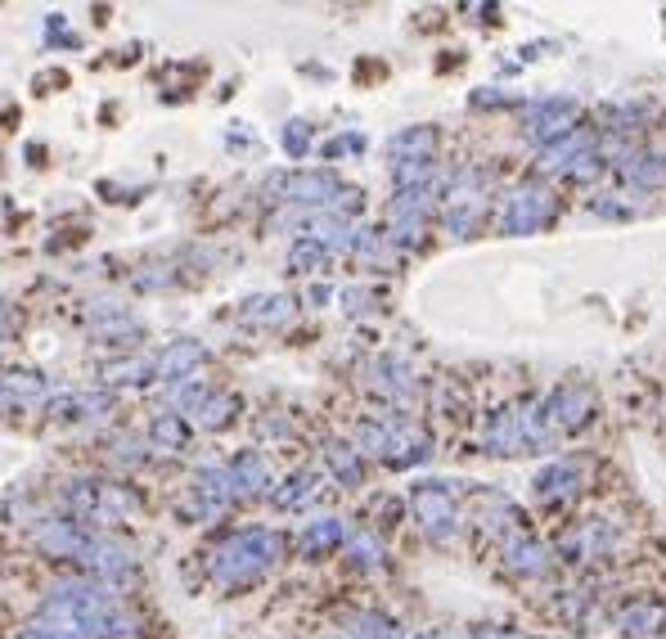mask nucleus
Instances as JSON below:
<instances>
[{
  "instance_id": "obj_1",
  "label": "nucleus",
  "mask_w": 666,
  "mask_h": 639,
  "mask_svg": "<svg viewBox=\"0 0 666 639\" xmlns=\"http://www.w3.org/2000/svg\"><path fill=\"white\" fill-rule=\"evenodd\" d=\"M41 617L63 621V626H77L81 639H126V635H135V617H126V612L117 608V599L108 594V585H90V581L54 585V594L45 599Z\"/></svg>"
},
{
  "instance_id": "obj_2",
  "label": "nucleus",
  "mask_w": 666,
  "mask_h": 639,
  "mask_svg": "<svg viewBox=\"0 0 666 639\" xmlns=\"http://www.w3.org/2000/svg\"><path fill=\"white\" fill-rule=\"evenodd\" d=\"M284 554V536L279 531H234V536H225L221 545H216L212 554V576L225 585L234 581H252V576H261L275 558Z\"/></svg>"
},
{
  "instance_id": "obj_3",
  "label": "nucleus",
  "mask_w": 666,
  "mask_h": 639,
  "mask_svg": "<svg viewBox=\"0 0 666 639\" xmlns=\"http://www.w3.org/2000/svg\"><path fill=\"white\" fill-rule=\"evenodd\" d=\"M270 194H279V203L297 207H356V189H347L333 171H288V176L270 180Z\"/></svg>"
},
{
  "instance_id": "obj_4",
  "label": "nucleus",
  "mask_w": 666,
  "mask_h": 639,
  "mask_svg": "<svg viewBox=\"0 0 666 639\" xmlns=\"http://www.w3.org/2000/svg\"><path fill=\"white\" fill-rule=\"evenodd\" d=\"M63 500L72 504V513L81 518V527L86 522H117L122 513L135 509V495L122 491V486H108V482H68L63 486Z\"/></svg>"
},
{
  "instance_id": "obj_5",
  "label": "nucleus",
  "mask_w": 666,
  "mask_h": 639,
  "mask_svg": "<svg viewBox=\"0 0 666 639\" xmlns=\"http://www.w3.org/2000/svg\"><path fill=\"white\" fill-rule=\"evenodd\" d=\"M549 216H554V198H549V189L545 185H522V189H513L509 203H504L500 225H504V234H531V230H540Z\"/></svg>"
},
{
  "instance_id": "obj_6",
  "label": "nucleus",
  "mask_w": 666,
  "mask_h": 639,
  "mask_svg": "<svg viewBox=\"0 0 666 639\" xmlns=\"http://www.w3.org/2000/svg\"><path fill=\"white\" fill-rule=\"evenodd\" d=\"M414 504V518L423 522V531L437 540H446L455 531V495H450L446 482H419L410 495Z\"/></svg>"
},
{
  "instance_id": "obj_7",
  "label": "nucleus",
  "mask_w": 666,
  "mask_h": 639,
  "mask_svg": "<svg viewBox=\"0 0 666 639\" xmlns=\"http://www.w3.org/2000/svg\"><path fill=\"white\" fill-rule=\"evenodd\" d=\"M572 122H576V104L572 99H545L527 113V135L536 144H549L558 135H572Z\"/></svg>"
},
{
  "instance_id": "obj_8",
  "label": "nucleus",
  "mask_w": 666,
  "mask_h": 639,
  "mask_svg": "<svg viewBox=\"0 0 666 639\" xmlns=\"http://www.w3.org/2000/svg\"><path fill=\"white\" fill-rule=\"evenodd\" d=\"M203 360H207V347H203V342L180 338V342H171V347L162 351L158 360H153V378H162V383H185V378L194 374Z\"/></svg>"
},
{
  "instance_id": "obj_9",
  "label": "nucleus",
  "mask_w": 666,
  "mask_h": 639,
  "mask_svg": "<svg viewBox=\"0 0 666 639\" xmlns=\"http://www.w3.org/2000/svg\"><path fill=\"white\" fill-rule=\"evenodd\" d=\"M81 563L90 567V572L99 576V581H122V576H131V554H126L117 540H108V536H90V545H86V554H81Z\"/></svg>"
},
{
  "instance_id": "obj_10",
  "label": "nucleus",
  "mask_w": 666,
  "mask_h": 639,
  "mask_svg": "<svg viewBox=\"0 0 666 639\" xmlns=\"http://www.w3.org/2000/svg\"><path fill=\"white\" fill-rule=\"evenodd\" d=\"M95 531H86L81 522H41L36 527V545L50 549V554H63V558H81L90 545Z\"/></svg>"
},
{
  "instance_id": "obj_11",
  "label": "nucleus",
  "mask_w": 666,
  "mask_h": 639,
  "mask_svg": "<svg viewBox=\"0 0 666 639\" xmlns=\"http://www.w3.org/2000/svg\"><path fill=\"white\" fill-rule=\"evenodd\" d=\"M428 455V437H423L414 423H387V446H383V459L396 468L414 464V459Z\"/></svg>"
},
{
  "instance_id": "obj_12",
  "label": "nucleus",
  "mask_w": 666,
  "mask_h": 639,
  "mask_svg": "<svg viewBox=\"0 0 666 639\" xmlns=\"http://www.w3.org/2000/svg\"><path fill=\"white\" fill-rule=\"evenodd\" d=\"M230 482H234V495H261L270 486L266 459H261L257 450H239L230 464Z\"/></svg>"
},
{
  "instance_id": "obj_13",
  "label": "nucleus",
  "mask_w": 666,
  "mask_h": 639,
  "mask_svg": "<svg viewBox=\"0 0 666 639\" xmlns=\"http://www.w3.org/2000/svg\"><path fill=\"white\" fill-rule=\"evenodd\" d=\"M432 149H437L432 126H410V131L392 135V162H432Z\"/></svg>"
},
{
  "instance_id": "obj_14",
  "label": "nucleus",
  "mask_w": 666,
  "mask_h": 639,
  "mask_svg": "<svg viewBox=\"0 0 666 639\" xmlns=\"http://www.w3.org/2000/svg\"><path fill=\"white\" fill-rule=\"evenodd\" d=\"M194 491L198 500H203V509H221V504L234 500V482H230V468H203V473L194 477Z\"/></svg>"
},
{
  "instance_id": "obj_15",
  "label": "nucleus",
  "mask_w": 666,
  "mask_h": 639,
  "mask_svg": "<svg viewBox=\"0 0 666 639\" xmlns=\"http://www.w3.org/2000/svg\"><path fill=\"white\" fill-rule=\"evenodd\" d=\"M288 315H293V297L284 293H261L243 306V320L248 324H284Z\"/></svg>"
},
{
  "instance_id": "obj_16",
  "label": "nucleus",
  "mask_w": 666,
  "mask_h": 639,
  "mask_svg": "<svg viewBox=\"0 0 666 639\" xmlns=\"http://www.w3.org/2000/svg\"><path fill=\"white\" fill-rule=\"evenodd\" d=\"M585 158H590V140L572 131V135H563V140H558L554 149H545L540 167H545V171H567L572 162H585Z\"/></svg>"
},
{
  "instance_id": "obj_17",
  "label": "nucleus",
  "mask_w": 666,
  "mask_h": 639,
  "mask_svg": "<svg viewBox=\"0 0 666 639\" xmlns=\"http://www.w3.org/2000/svg\"><path fill=\"white\" fill-rule=\"evenodd\" d=\"M311 495H315V473H293L270 491V500H275V509H297V504H306Z\"/></svg>"
},
{
  "instance_id": "obj_18",
  "label": "nucleus",
  "mask_w": 666,
  "mask_h": 639,
  "mask_svg": "<svg viewBox=\"0 0 666 639\" xmlns=\"http://www.w3.org/2000/svg\"><path fill=\"white\" fill-rule=\"evenodd\" d=\"M149 441L158 450H180L189 441V428H185V419L180 414H158V419L149 423Z\"/></svg>"
},
{
  "instance_id": "obj_19",
  "label": "nucleus",
  "mask_w": 666,
  "mask_h": 639,
  "mask_svg": "<svg viewBox=\"0 0 666 639\" xmlns=\"http://www.w3.org/2000/svg\"><path fill=\"white\" fill-rule=\"evenodd\" d=\"M324 257H329V248L315 243V239H306V234L288 243V270H297V275H311L315 266H324Z\"/></svg>"
},
{
  "instance_id": "obj_20",
  "label": "nucleus",
  "mask_w": 666,
  "mask_h": 639,
  "mask_svg": "<svg viewBox=\"0 0 666 639\" xmlns=\"http://www.w3.org/2000/svg\"><path fill=\"white\" fill-rule=\"evenodd\" d=\"M509 567H518V572H545V563H549V554H545V545H536V540H509Z\"/></svg>"
},
{
  "instance_id": "obj_21",
  "label": "nucleus",
  "mask_w": 666,
  "mask_h": 639,
  "mask_svg": "<svg viewBox=\"0 0 666 639\" xmlns=\"http://www.w3.org/2000/svg\"><path fill=\"white\" fill-rule=\"evenodd\" d=\"M342 522L338 518H320V522H311L306 527V536H302V549L306 554H320V549H333V545H342Z\"/></svg>"
},
{
  "instance_id": "obj_22",
  "label": "nucleus",
  "mask_w": 666,
  "mask_h": 639,
  "mask_svg": "<svg viewBox=\"0 0 666 639\" xmlns=\"http://www.w3.org/2000/svg\"><path fill=\"white\" fill-rule=\"evenodd\" d=\"M239 410V401H234L230 392H207V401L198 405V423H203V428H225V423H230V414Z\"/></svg>"
},
{
  "instance_id": "obj_23",
  "label": "nucleus",
  "mask_w": 666,
  "mask_h": 639,
  "mask_svg": "<svg viewBox=\"0 0 666 639\" xmlns=\"http://www.w3.org/2000/svg\"><path fill=\"white\" fill-rule=\"evenodd\" d=\"M41 392H45V378L27 374V369H9V374L0 378V401H5V396H41Z\"/></svg>"
},
{
  "instance_id": "obj_24",
  "label": "nucleus",
  "mask_w": 666,
  "mask_h": 639,
  "mask_svg": "<svg viewBox=\"0 0 666 639\" xmlns=\"http://www.w3.org/2000/svg\"><path fill=\"white\" fill-rule=\"evenodd\" d=\"M90 410H104V401L95 396H54L50 401V419H86Z\"/></svg>"
},
{
  "instance_id": "obj_25",
  "label": "nucleus",
  "mask_w": 666,
  "mask_h": 639,
  "mask_svg": "<svg viewBox=\"0 0 666 639\" xmlns=\"http://www.w3.org/2000/svg\"><path fill=\"white\" fill-rule=\"evenodd\" d=\"M18 639H81V630L77 626H63V621L41 617V621H27V626L18 630Z\"/></svg>"
},
{
  "instance_id": "obj_26",
  "label": "nucleus",
  "mask_w": 666,
  "mask_h": 639,
  "mask_svg": "<svg viewBox=\"0 0 666 639\" xmlns=\"http://www.w3.org/2000/svg\"><path fill=\"white\" fill-rule=\"evenodd\" d=\"M140 378H153V360H117V365H104V383H140Z\"/></svg>"
},
{
  "instance_id": "obj_27",
  "label": "nucleus",
  "mask_w": 666,
  "mask_h": 639,
  "mask_svg": "<svg viewBox=\"0 0 666 639\" xmlns=\"http://www.w3.org/2000/svg\"><path fill=\"white\" fill-rule=\"evenodd\" d=\"M572 482H576V468L572 464H554V468H545V473L536 477V495H563Z\"/></svg>"
},
{
  "instance_id": "obj_28",
  "label": "nucleus",
  "mask_w": 666,
  "mask_h": 639,
  "mask_svg": "<svg viewBox=\"0 0 666 639\" xmlns=\"http://www.w3.org/2000/svg\"><path fill=\"white\" fill-rule=\"evenodd\" d=\"M329 464H333V473H338L347 486L360 482V459H356V450H351V446H338V441H333V446H329Z\"/></svg>"
},
{
  "instance_id": "obj_29",
  "label": "nucleus",
  "mask_w": 666,
  "mask_h": 639,
  "mask_svg": "<svg viewBox=\"0 0 666 639\" xmlns=\"http://www.w3.org/2000/svg\"><path fill=\"white\" fill-rule=\"evenodd\" d=\"M626 176L639 180V185H662V180H666V158H635V162H626Z\"/></svg>"
},
{
  "instance_id": "obj_30",
  "label": "nucleus",
  "mask_w": 666,
  "mask_h": 639,
  "mask_svg": "<svg viewBox=\"0 0 666 639\" xmlns=\"http://www.w3.org/2000/svg\"><path fill=\"white\" fill-rule=\"evenodd\" d=\"M356 639H401V630L387 617H378V612H365V617L356 621Z\"/></svg>"
},
{
  "instance_id": "obj_31",
  "label": "nucleus",
  "mask_w": 666,
  "mask_h": 639,
  "mask_svg": "<svg viewBox=\"0 0 666 639\" xmlns=\"http://www.w3.org/2000/svg\"><path fill=\"white\" fill-rule=\"evenodd\" d=\"M171 401L180 405V414H198V405L207 401V387L203 383H194V378H185V383L171 392Z\"/></svg>"
},
{
  "instance_id": "obj_32",
  "label": "nucleus",
  "mask_w": 666,
  "mask_h": 639,
  "mask_svg": "<svg viewBox=\"0 0 666 639\" xmlns=\"http://www.w3.org/2000/svg\"><path fill=\"white\" fill-rule=\"evenodd\" d=\"M653 626H657V608H630V612H621V630H626V635H648Z\"/></svg>"
},
{
  "instance_id": "obj_33",
  "label": "nucleus",
  "mask_w": 666,
  "mask_h": 639,
  "mask_svg": "<svg viewBox=\"0 0 666 639\" xmlns=\"http://www.w3.org/2000/svg\"><path fill=\"white\" fill-rule=\"evenodd\" d=\"M284 149H288V158H302V153L311 149V126H306V122H288L284 126Z\"/></svg>"
},
{
  "instance_id": "obj_34",
  "label": "nucleus",
  "mask_w": 666,
  "mask_h": 639,
  "mask_svg": "<svg viewBox=\"0 0 666 639\" xmlns=\"http://www.w3.org/2000/svg\"><path fill=\"white\" fill-rule=\"evenodd\" d=\"M473 221H477V207H450V216H446V225H450V234H459V239H464L468 230H473Z\"/></svg>"
},
{
  "instance_id": "obj_35",
  "label": "nucleus",
  "mask_w": 666,
  "mask_h": 639,
  "mask_svg": "<svg viewBox=\"0 0 666 639\" xmlns=\"http://www.w3.org/2000/svg\"><path fill=\"white\" fill-rule=\"evenodd\" d=\"M419 639H441V635H419Z\"/></svg>"
}]
</instances>
